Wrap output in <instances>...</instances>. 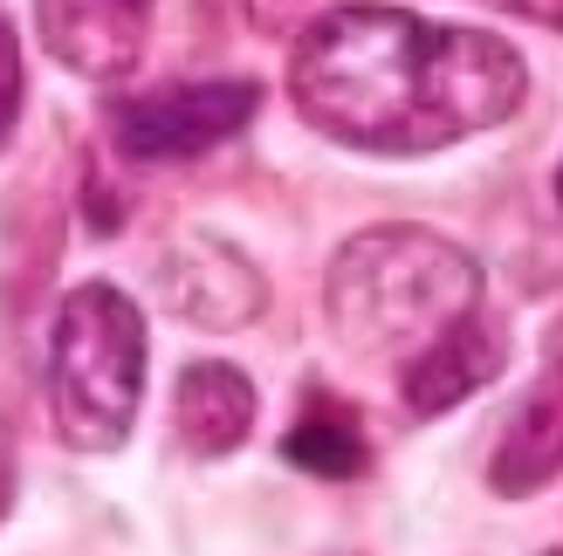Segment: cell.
<instances>
[{"mask_svg":"<svg viewBox=\"0 0 563 556\" xmlns=\"http://www.w3.org/2000/svg\"><path fill=\"white\" fill-rule=\"evenodd\" d=\"M8 502H14V460H8V447H0V515H8Z\"/></svg>","mask_w":563,"mask_h":556,"instance_id":"cell-13","label":"cell"},{"mask_svg":"<svg viewBox=\"0 0 563 556\" xmlns=\"http://www.w3.org/2000/svg\"><path fill=\"white\" fill-rule=\"evenodd\" d=\"M474 310H482L474 255L433 227H406V220L351 234L323 275V316L336 344L357 357H391L399 371Z\"/></svg>","mask_w":563,"mask_h":556,"instance_id":"cell-2","label":"cell"},{"mask_svg":"<svg viewBox=\"0 0 563 556\" xmlns=\"http://www.w3.org/2000/svg\"><path fill=\"white\" fill-rule=\"evenodd\" d=\"M282 454H289L296 467H309V475H357L364 467V433L344 420V412H309V420L289 426V440H282Z\"/></svg>","mask_w":563,"mask_h":556,"instance_id":"cell-10","label":"cell"},{"mask_svg":"<svg viewBox=\"0 0 563 556\" xmlns=\"http://www.w3.org/2000/svg\"><path fill=\"white\" fill-rule=\"evenodd\" d=\"M289 97L351 152L427 158L509 124L529 97V69L488 27L427 21L399 0H344L302 27Z\"/></svg>","mask_w":563,"mask_h":556,"instance_id":"cell-1","label":"cell"},{"mask_svg":"<svg viewBox=\"0 0 563 556\" xmlns=\"http://www.w3.org/2000/svg\"><path fill=\"white\" fill-rule=\"evenodd\" d=\"M14 118H21V48H14L8 14H0V152L14 137Z\"/></svg>","mask_w":563,"mask_h":556,"instance_id":"cell-11","label":"cell"},{"mask_svg":"<svg viewBox=\"0 0 563 556\" xmlns=\"http://www.w3.org/2000/svg\"><path fill=\"white\" fill-rule=\"evenodd\" d=\"M488 8H509V14L543 21V27H556V35H563V0H488Z\"/></svg>","mask_w":563,"mask_h":556,"instance_id":"cell-12","label":"cell"},{"mask_svg":"<svg viewBox=\"0 0 563 556\" xmlns=\"http://www.w3.org/2000/svg\"><path fill=\"white\" fill-rule=\"evenodd\" d=\"M556 475H563V365H550L509 412L495 460H488V488L501 502H522V494L550 488Z\"/></svg>","mask_w":563,"mask_h":556,"instance_id":"cell-8","label":"cell"},{"mask_svg":"<svg viewBox=\"0 0 563 556\" xmlns=\"http://www.w3.org/2000/svg\"><path fill=\"white\" fill-rule=\"evenodd\" d=\"M145 14L152 0H35V27L48 55L90 82L124 76L145 55Z\"/></svg>","mask_w":563,"mask_h":556,"instance_id":"cell-6","label":"cell"},{"mask_svg":"<svg viewBox=\"0 0 563 556\" xmlns=\"http://www.w3.org/2000/svg\"><path fill=\"white\" fill-rule=\"evenodd\" d=\"M158 296L165 310L200 323V330H247L268 310V282L262 268L220 234H179L158 255Z\"/></svg>","mask_w":563,"mask_h":556,"instance_id":"cell-5","label":"cell"},{"mask_svg":"<svg viewBox=\"0 0 563 556\" xmlns=\"http://www.w3.org/2000/svg\"><path fill=\"white\" fill-rule=\"evenodd\" d=\"M556 200H563V165H556Z\"/></svg>","mask_w":563,"mask_h":556,"instance_id":"cell-14","label":"cell"},{"mask_svg":"<svg viewBox=\"0 0 563 556\" xmlns=\"http://www.w3.org/2000/svg\"><path fill=\"white\" fill-rule=\"evenodd\" d=\"M145 399V310L118 282H76L48 330V405L76 454H118Z\"/></svg>","mask_w":563,"mask_h":556,"instance_id":"cell-3","label":"cell"},{"mask_svg":"<svg viewBox=\"0 0 563 556\" xmlns=\"http://www.w3.org/2000/svg\"><path fill=\"white\" fill-rule=\"evenodd\" d=\"M262 110V82L247 76H213V82H165L110 110V145L131 165H179L200 158Z\"/></svg>","mask_w":563,"mask_h":556,"instance_id":"cell-4","label":"cell"},{"mask_svg":"<svg viewBox=\"0 0 563 556\" xmlns=\"http://www.w3.org/2000/svg\"><path fill=\"white\" fill-rule=\"evenodd\" d=\"M173 426L186 440V454H200V460L234 454L247 426H255V385H247V371L228 365V357L186 365L173 385Z\"/></svg>","mask_w":563,"mask_h":556,"instance_id":"cell-9","label":"cell"},{"mask_svg":"<svg viewBox=\"0 0 563 556\" xmlns=\"http://www.w3.org/2000/svg\"><path fill=\"white\" fill-rule=\"evenodd\" d=\"M501 365H509V337H501V323L488 310H474L467 323H454L440 344H427L399 371V399H406L412 420H440V412H454L461 399L488 392L501 378Z\"/></svg>","mask_w":563,"mask_h":556,"instance_id":"cell-7","label":"cell"}]
</instances>
